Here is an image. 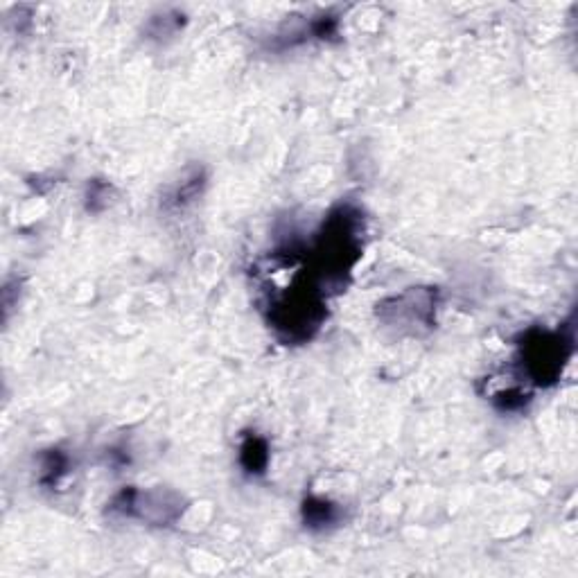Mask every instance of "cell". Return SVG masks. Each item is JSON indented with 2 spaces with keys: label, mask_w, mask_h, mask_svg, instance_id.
<instances>
[{
  "label": "cell",
  "mask_w": 578,
  "mask_h": 578,
  "mask_svg": "<svg viewBox=\"0 0 578 578\" xmlns=\"http://www.w3.org/2000/svg\"><path fill=\"white\" fill-rule=\"evenodd\" d=\"M569 341L556 332H538L536 337H529L527 344L522 346V364L524 371L529 373V378L533 382H554L560 371H563V364L569 355Z\"/></svg>",
  "instance_id": "cell-1"
},
{
  "label": "cell",
  "mask_w": 578,
  "mask_h": 578,
  "mask_svg": "<svg viewBox=\"0 0 578 578\" xmlns=\"http://www.w3.org/2000/svg\"><path fill=\"white\" fill-rule=\"evenodd\" d=\"M111 511L127 515V518H138L154 524L174 522L181 515V497L174 493H163V490H152V493H138V490H125L113 499Z\"/></svg>",
  "instance_id": "cell-2"
},
{
  "label": "cell",
  "mask_w": 578,
  "mask_h": 578,
  "mask_svg": "<svg viewBox=\"0 0 578 578\" xmlns=\"http://www.w3.org/2000/svg\"><path fill=\"white\" fill-rule=\"evenodd\" d=\"M240 459H242V466L247 468V472H262L267 466V445L258 436H251L247 439V443L242 445V452H240Z\"/></svg>",
  "instance_id": "cell-3"
},
{
  "label": "cell",
  "mask_w": 578,
  "mask_h": 578,
  "mask_svg": "<svg viewBox=\"0 0 578 578\" xmlns=\"http://www.w3.org/2000/svg\"><path fill=\"white\" fill-rule=\"evenodd\" d=\"M303 513L308 527H328V524L337 520V509L328 504L326 499H308L303 506Z\"/></svg>",
  "instance_id": "cell-4"
}]
</instances>
